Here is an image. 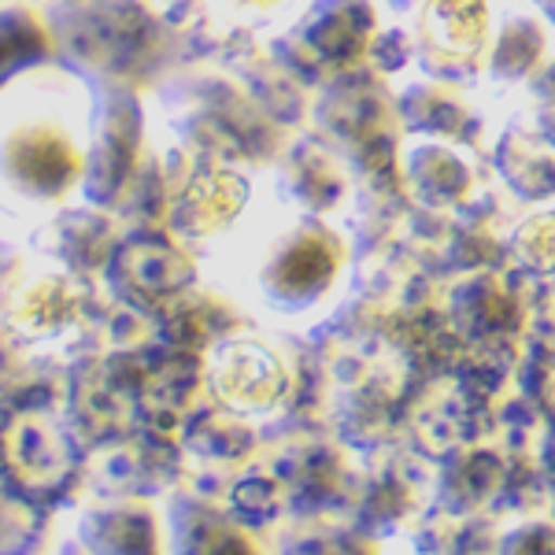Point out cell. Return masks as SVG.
<instances>
[{"label": "cell", "mask_w": 555, "mask_h": 555, "mask_svg": "<svg viewBox=\"0 0 555 555\" xmlns=\"http://www.w3.org/2000/svg\"><path fill=\"white\" fill-rule=\"evenodd\" d=\"M86 171V156L52 122H20L0 141V175L30 201H60Z\"/></svg>", "instance_id": "1"}, {"label": "cell", "mask_w": 555, "mask_h": 555, "mask_svg": "<svg viewBox=\"0 0 555 555\" xmlns=\"http://www.w3.org/2000/svg\"><path fill=\"white\" fill-rule=\"evenodd\" d=\"M122 271H127L130 293H145V297H159V293H175L182 285V263L175 259V253L167 248H138V253H127L122 248L119 256Z\"/></svg>", "instance_id": "10"}, {"label": "cell", "mask_w": 555, "mask_h": 555, "mask_svg": "<svg viewBox=\"0 0 555 555\" xmlns=\"http://www.w3.org/2000/svg\"><path fill=\"white\" fill-rule=\"evenodd\" d=\"M86 555H164L156 507L145 496H122L82 518Z\"/></svg>", "instance_id": "3"}, {"label": "cell", "mask_w": 555, "mask_h": 555, "mask_svg": "<svg viewBox=\"0 0 555 555\" xmlns=\"http://www.w3.org/2000/svg\"><path fill=\"white\" fill-rule=\"evenodd\" d=\"M211 382H215V389H219V397L230 400V404L263 408V404H271L278 397V389H282V371H278V360H271L263 348L234 345L219 352Z\"/></svg>", "instance_id": "5"}, {"label": "cell", "mask_w": 555, "mask_h": 555, "mask_svg": "<svg viewBox=\"0 0 555 555\" xmlns=\"http://www.w3.org/2000/svg\"><path fill=\"white\" fill-rule=\"evenodd\" d=\"M167 526H171V555H259L245 526L215 512L208 500L190 489L171 500Z\"/></svg>", "instance_id": "4"}, {"label": "cell", "mask_w": 555, "mask_h": 555, "mask_svg": "<svg viewBox=\"0 0 555 555\" xmlns=\"http://www.w3.org/2000/svg\"><path fill=\"white\" fill-rule=\"evenodd\" d=\"M12 470L23 486L44 489L67 470V449L41 418H23L12 429Z\"/></svg>", "instance_id": "8"}, {"label": "cell", "mask_w": 555, "mask_h": 555, "mask_svg": "<svg viewBox=\"0 0 555 555\" xmlns=\"http://www.w3.org/2000/svg\"><path fill=\"white\" fill-rule=\"evenodd\" d=\"M230 4H237V8H271V4H278V0H230Z\"/></svg>", "instance_id": "13"}, {"label": "cell", "mask_w": 555, "mask_h": 555, "mask_svg": "<svg viewBox=\"0 0 555 555\" xmlns=\"http://www.w3.org/2000/svg\"><path fill=\"white\" fill-rule=\"evenodd\" d=\"M334 271L337 253L326 237H297L267 267V289L278 300H308L330 282Z\"/></svg>", "instance_id": "6"}, {"label": "cell", "mask_w": 555, "mask_h": 555, "mask_svg": "<svg viewBox=\"0 0 555 555\" xmlns=\"http://www.w3.org/2000/svg\"><path fill=\"white\" fill-rule=\"evenodd\" d=\"M241 204V182L222 171H201L178 196V230L185 234H208L219 230Z\"/></svg>", "instance_id": "7"}, {"label": "cell", "mask_w": 555, "mask_h": 555, "mask_svg": "<svg viewBox=\"0 0 555 555\" xmlns=\"http://www.w3.org/2000/svg\"><path fill=\"white\" fill-rule=\"evenodd\" d=\"M44 522L30 504L0 489V555H41Z\"/></svg>", "instance_id": "11"}, {"label": "cell", "mask_w": 555, "mask_h": 555, "mask_svg": "<svg viewBox=\"0 0 555 555\" xmlns=\"http://www.w3.org/2000/svg\"><path fill=\"white\" fill-rule=\"evenodd\" d=\"M138 107L127 93H112L101 107V127L93 130V149L86 159V193L101 204H112L127 190L133 159H138Z\"/></svg>", "instance_id": "2"}, {"label": "cell", "mask_w": 555, "mask_h": 555, "mask_svg": "<svg viewBox=\"0 0 555 555\" xmlns=\"http://www.w3.org/2000/svg\"><path fill=\"white\" fill-rule=\"evenodd\" d=\"M434 26L441 30V41L452 49H474L486 30V12L478 0H437Z\"/></svg>", "instance_id": "12"}, {"label": "cell", "mask_w": 555, "mask_h": 555, "mask_svg": "<svg viewBox=\"0 0 555 555\" xmlns=\"http://www.w3.org/2000/svg\"><path fill=\"white\" fill-rule=\"evenodd\" d=\"M52 38L30 8H0V86L23 75L26 67L44 64Z\"/></svg>", "instance_id": "9"}, {"label": "cell", "mask_w": 555, "mask_h": 555, "mask_svg": "<svg viewBox=\"0 0 555 555\" xmlns=\"http://www.w3.org/2000/svg\"><path fill=\"white\" fill-rule=\"evenodd\" d=\"M64 555H86V548H67Z\"/></svg>", "instance_id": "14"}]
</instances>
